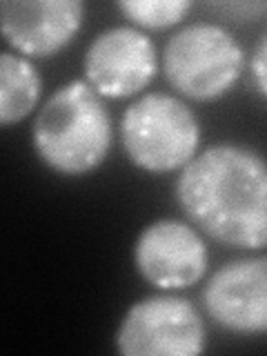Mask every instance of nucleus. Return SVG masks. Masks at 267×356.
<instances>
[{
  "label": "nucleus",
  "instance_id": "f8f14e48",
  "mask_svg": "<svg viewBox=\"0 0 267 356\" xmlns=\"http://www.w3.org/2000/svg\"><path fill=\"white\" fill-rule=\"evenodd\" d=\"M252 78L254 85L259 87V92L267 98V33L252 56Z\"/></svg>",
  "mask_w": 267,
  "mask_h": 356
},
{
  "label": "nucleus",
  "instance_id": "1a4fd4ad",
  "mask_svg": "<svg viewBox=\"0 0 267 356\" xmlns=\"http://www.w3.org/2000/svg\"><path fill=\"white\" fill-rule=\"evenodd\" d=\"M3 33L25 56H51L70 44L83 25L78 0H5L0 5Z\"/></svg>",
  "mask_w": 267,
  "mask_h": 356
},
{
  "label": "nucleus",
  "instance_id": "39448f33",
  "mask_svg": "<svg viewBox=\"0 0 267 356\" xmlns=\"http://www.w3.org/2000/svg\"><path fill=\"white\" fill-rule=\"evenodd\" d=\"M116 348L125 356H196L205 352V325L187 298L149 296L122 316Z\"/></svg>",
  "mask_w": 267,
  "mask_h": 356
},
{
  "label": "nucleus",
  "instance_id": "9d476101",
  "mask_svg": "<svg viewBox=\"0 0 267 356\" xmlns=\"http://www.w3.org/2000/svg\"><path fill=\"white\" fill-rule=\"evenodd\" d=\"M40 98V76L27 58L0 54V122L7 127L29 116Z\"/></svg>",
  "mask_w": 267,
  "mask_h": 356
},
{
  "label": "nucleus",
  "instance_id": "f03ea898",
  "mask_svg": "<svg viewBox=\"0 0 267 356\" xmlns=\"http://www.w3.org/2000/svg\"><path fill=\"white\" fill-rule=\"evenodd\" d=\"M33 145L54 172L81 176L105 161L111 120L98 92L83 81L60 87L33 122Z\"/></svg>",
  "mask_w": 267,
  "mask_h": 356
},
{
  "label": "nucleus",
  "instance_id": "f257e3e1",
  "mask_svg": "<svg viewBox=\"0 0 267 356\" xmlns=\"http://www.w3.org/2000/svg\"><path fill=\"white\" fill-rule=\"evenodd\" d=\"M183 211L211 238L267 248V161L241 145H214L187 163L176 183Z\"/></svg>",
  "mask_w": 267,
  "mask_h": 356
},
{
  "label": "nucleus",
  "instance_id": "0eeeda50",
  "mask_svg": "<svg viewBox=\"0 0 267 356\" xmlns=\"http://www.w3.org/2000/svg\"><path fill=\"white\" fill-rule=\"evenodd\" d=\"M134 261L147 283L161 289H183L203 278L207 248L185 222L163 218L140 232Z\"/></svg>",
  "mask_w": 267,
  "mask_h": 356
},
{
  "label": "nucleus",
  "instance_id": "423d86ee",
  "mask_svg": "<svg viewBox=\"0 0 267 356\" xmlns=\"http://www.w3.org/2000/svg\"><path fill=\"white\" fill-rule=\"evenodd\" d=\"M159 70L154 42L134 27L98 33L85 54L87 81L100 96L127 98L145 89Z\"/></svg>",
  "mask_w": 267,
  "mask_h": 356
},
{
  "label": "nucleus",
  "instance_id": "6e6552de",
  "mask_svg": "<svg viewBox=\"0 0 267 356\" xmlns=\"http://www.w3.org/2000/svg\"><path fill=\"white\" fill-rule=\"evenodd\" d=\"M203 300L220 327L238 334H267V256L218 267L205 285Z\"/></svg>",
  "mask_w": 267,
  "mask_h": 356
},
{
  "label": "nucleus",
  "instance_id": "9b49d317",
  "mask_svg": "<svg viewBox=\"0 0 267 356\" xmlns=\"http://www.w3.org/2000/svg\"><path fill=\"white\" fill-rule=\"evenodd\" d=\"M192 7L187 0H125L118 9L129 20L147 29H165L181 22Z\"/></svg>",
  "mask_w": 267,
  "mask_h": 356
},
{
  "label": "nucleus",
  "instance_id": "7ed1b4c3",
  "mask_svg": "<svg viewBox=\"0 0 267 356\" xmlns=\"http://www.w3.org/2000/svg\"><path fill=\"white\" fill-rule=\"evenodd\" d=\"M122 147L145 172L165 174L194 161L200 125L194 111L170 94H147L122 116Z\"/></svg>",
  "mask_w": 267,
  "mask_h": 356
},
{
  "label": "nucleus",
  "instance_id": "20e7f679",
  "mask_svg": "<svg viewBox=\"0 0 267 356\" xmlns=\"http://www.w3.org/2000/svg\"><path fill=\"white\" fill-rule=\"evenodd\" d=\"M245 54L238 40L214 22H196L170 38L163 72L174 89L194 100H214L238 81Z\"/></svg>",
  "mask_w": 267,
  "mask_h": 356
},
{
  "label": "nucleus",
  "instance_id": "ddd939ff",
  "mask_svg": "<svg viewBox=\"0 0 267 356\" xmlns=\"http://www.w3.org/2000/svg\"><path fill=\"white\" fill-rule=\"evenodd\" d=\"M218 9H227L232 14H238V11H245L250 14V18L259 11H267V3H232V5H216Z\"/></svg>",
  "mask_w": 267,
  "mask_h": 356
}]
</instances>
